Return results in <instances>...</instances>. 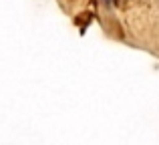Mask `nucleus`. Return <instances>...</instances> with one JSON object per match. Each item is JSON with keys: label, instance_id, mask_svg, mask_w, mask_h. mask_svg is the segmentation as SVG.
<instances>
[{"label": "nucleus", "instance_id": "1", "mask_svg": "<svg viewBox=\"0 0 159 145\" xmlns=\"http://www.w3.org/2000/svg\"><path fill=\"white\" fill-rule=\"evenodd\" d=\"M115 2H117V0H115Z\"/></svg>", "mask_w": 159, "mask_h": 145}]
</instances>
